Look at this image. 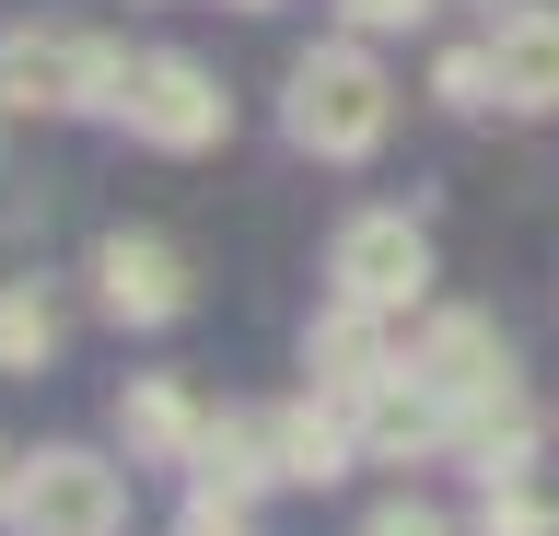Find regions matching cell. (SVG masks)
<instances>
[{
	"instance_id": "cell-12",
	"label": "cell",
	"mask_w": 559,
	"mask_h": 536,
	"mask_svg": "<svg viewBox=\"0 0 559 536\" xmlns=\"http://www.w3.org/2000/svg\"><path fill=\"white\" fill-rule=\"evenodd\" d=\"M489 59H501V106L513 117H559V0H524L489 24Z\"/></svg>"
},
{
	"instance_id": "cell-6",
	"label": "cell",
	"mask_w": 559,
	"mask_h": 536,
	"mask_svg": "<svg viewBox=\"0 0 559 536\" xmlns=\"http://www.w3.org/2000/svg\"><path fill=\"white\" fill-rule=\"evenodd\" d=\"M94 303L117 326H175L199 303V281H187V257H175L164 234H105L94 246Z\"/></svg>"
},
{
	"instance_id": "cell-18",
	"label": "cell",
	"mask_w": 559,
	"mask_h": 536,
	"mask_svg": "<svg viewBox=\"0 0 559 536\" xmlns=\"http://www.w3.org/2000/svg\"><path fill=\"white\" fill-rule=\"evenodd\" d=\"M361 536H466V525H443L431 501H384V513H361Z\"/></svg>"
},
{
	"instance_id": "cell-16",
	"label": "cell",
	"mask_w": 559,
	"mask_h": 536,
	"mask_svg": "<svg viewBox=\"0 0 559 536\" xmlns=\"http://www.w3.org/2000/svg\"><path fill=\"white\" fill-rule=\"evenodd\" d=\"M431 94H443L454 117H489L501 106V59H489V47H443V59H431Z\"/></svg>"
},
{
	"instance_id": "cell-8",
	"label": "cell",
	"mask_w": 559,
	"mask_h": 536,
	"mask_svg": "<svg viewBox=\"0 0 559 536\" xmlns=\"http://www.w3.org/2000/svg\"><path fill=\"white\" fill-rule=\"evenodd\" d=\"M361 455L373 466H419V455H454V396L419 373V361H396L373 396H361Z\"/></svg>"
},
{
	"instance_id": "cell-19",
	"label": "cell",
	"mask_w": 559,
	"mask_h": 536,
	"mask_svg": "<svg viewBox=\"0 0 559 536\" xmlns=\"http://www.w3.org/2000/svg\"><path fill=\"white\" fill-rule=\"evenodd\" d=\"M431 0H338V24L349 36H396V24H419Z\"/></svg>"
},
{
	"instance_id": "cell-5",
	"label": "cell",
	"mask_w": 559,
	"mask_h": 536,
	"mask_svg": "<svg viewBox=\"0 0 559 536\" xmlns=\"http://www.w3.org/2000/svg\"><path fill=\"white\" fill-rule=\"evenodd\" d=\"M326 281L349 303H373V315H419L431 303V234L408 211H349L338 246H326Z\"/></svg>"
},
{
	"instance_id": "cell-17",
	"label": "cell",
	"mask_w": 559,
	"mask_h": 536,
	"mask_svg": "<svg viewBox=\"0 0 559 536\" xmlns=\"http://www.w3.org/2000/svg\"><path fill=\"white\" fill-rule=\"evenodd\" d=\"M175 536H245V501H234V490H187Z\"/></svg>"
},
{
	"instance_id": "cell-10",
	"label": "cell",
	"mask_w": 559,
	"mask_h": 536,
	"mask_svg": "<svg viewBox=\"0 0 559 536\" xmlns=\"http://www.w3.org/2000/svg\"><path fill=\"white\" fill-rule=\"evenodd\" d=\"M454 466L466 478H524L536 466V396H524V373L454 408Z\"/></svg>"
},
{
	"instance_id": "cell-3",
	"label": "cell",
	"mask_w": 559,
	"mask_h": 536,
	"mask_svg": "<svg viewBox=\"0 0 559 536\" xmlns=\"http://www.w3.org/2000/svg\"><path fill=\"white\" fill-rule=\"evenodd\" d=\"M117 129L187 164V152H222V141H234V94H222L199 59H175V47H140L129 82H117Z\"/></svg>"
},
{
	"instance_id": "cell-21",
	"label": "cell",
	"mask_w": 559,
	"mask_h": 536,
	"mask_svg": "<svg viewBox=\"0 0 559 536\" xmlns=\"http://www.w3.org/2000/svg\"><path fill=\"white\" fill-rule=\"evenodd\" d=\"M234 12H269V0H234Z\"/></svg>"
},
{
	"instance_id": "cell-11",
	"label": "cell",
	"mask_w": 559,
	"mask_h": 536,
	"mask_svg": "<svg viewBox=\"0 0 559 536\" xmlns=\"http://www.w3.org/2000/svg\"><path fill=\"white\" fill-rule=\"evenodd\" d=\"M408 361L454 396V408H466V396H489V385H513V350H501V326H489V315H466V303L419 326V338H408Z\"/></svg>"
},
{
	"instance_id": "cell-15",
	"label": "cell",
	"mask_w": 559,
	"mask_h": 536,
	"mask_svg": "<svg viewBox=\"0 0 559 536\" xmlns=\"http://www.w3.org/2000/svg\"><path fill=\"white\" fill-rule=\"evenodd\" d=\"M478 536H559L536 466H524V478H478Z\"/></svg>"
},
{
	"instance_id": "cell-4",
	"label": "cell",
	"mask_w": 559,
	"mask_h": 536,
	"mask_svg": "<svg viewBox=\"0 0 559 536\" xmlns=\"http://www.w3.org/2000/svg\"><path fill=\"white\" fill-rule=\"evenodd\" d=\"M117 525H129V466H105L94 443H47V455H24L12 536H117Z\"/></svg>"
},
{
	"instance_id": "cell-13",
	"label": "cell",
	"mask_w": 559,
	"mask_h": 536,
	"mask_svg": "<svg viewBox=\"0 0 559 536\" xmlns=\"http://www.w3.org/2000/svg\"><path fill=\"white\" fill-rule=\"evenodd\" d=\"M187 478H199V490H234V501L280 490V431H269V408H222V420L199 431Z\"/></svg>"
},
{
	"instance_id": "cell-1",
	"label": "cell",
	"mask_w": 559,
	"mask_h": 536,
	"mask_svg": "<svg viewBox=\"0 0 559 536\" xmlns=\"http://www.w3.org/2000/svg\"><path fill=\"white\" fill-rule=\"evenodd\" d=\"M280 129L314 152V164H373L384 129H396V82H384V59L361 36H326L292 59V82H280Z\"/></svg>"
},
{
	"instance_id": "cell-7",
	"label": "cell",
	"mask_w": 559,
	"mask_h": 536,
	"mask_svg": "<svg viewBox=\"0 0 559 536\" xmlns=\"http://www.w3.org/2000/svg\"><path fill=\"white\" fill-rule=\"evenodd\" d=\"M396 315H373V303H349V291H326V315L304 326V373L326 396H349V408H361V396L384 385V373H396Z\"/></svg>"
},
{
	"instance_id": "cell-9",
	"label": "cell",
	"mask_w": 559,
	"mask_h": 536,
	"mask_svg": "<svg viewBox=\"0 0 559 536\" xmlns=\"http://www.w3.org/2000/svg\"><path fill=\"white\" fill-rule=\"evenodd\" d=\"M199 431H210V408L175 385V373H129V385H117V443H129V466H187Z\"/></svg>"
},
{
	"instance_id": "cell-20",
	"label": "cell",
	"mask_w": 559,
	"mask_h": 536,
	"mask_svg": "<svg viewBox=\"0 0 559 536\" xmlns=\"http://www.w3.org/2000/svg\"><path fill=\"white\" fill-rule=\"evenodd\" d=\"M12 501H24V455L0 443V525H12Z\"/></svg>"
},
{
	"instance_id": "cell-2",
	"label": "cell",
	"mask_w": 559,
	"mask_h": 536,
	"mask_svg": "<svg viewBox=\"0 0 559 536\" xmlns=\"http://www.w3.org/2000/svg\"><path fill=\"white\" fill-rule=\"evenodd\" d=\"M129 47L82 24H12L0 36V117H117Z\"/></svg>"
},
{
	"instance_id": "cell-14",
	"label": "cell",
	"mask_w": 559,
	"mask_h": 536,
	"mask_svg": "<svg viewBox=\"0 0 559 536\" xmlns=\"http://www.w3.org/2000/svg\"><path fill=\"white\" fill-rule=\"evenodd\" d=\"M59 361V303L35 281H0V373H47Z\"/></svg>"
}]
</instances>
